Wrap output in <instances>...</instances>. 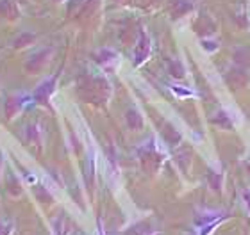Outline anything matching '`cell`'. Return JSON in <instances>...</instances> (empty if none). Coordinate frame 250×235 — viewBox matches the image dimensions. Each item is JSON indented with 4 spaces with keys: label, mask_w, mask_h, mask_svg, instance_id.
<instances>
[{
    "label": "cell",
    "mask_w": 250,
    "mask_h": 235,
    "mask_svg": "<svg viewBox=\"0 0 250 235\" xmlns=\"http://www.w3.org/2000/svg\"><path fill=\"white\" fill-rule=\"evenodd\" d=\"M77 93L88 104H105V102H109L111 94H113V88L104 75L89 73L79 78Z\"/></svg>",
    "instance_id": "1"
},
{
    "label": "cell",
    "mask_w": 250,
    "mask_h": 235,
    "mask_svg": "<svg viewBox=\"0 0 250 235\" xmlns=\"http://www.w3.org/2000/svg\"><path fill=\"white\" fill-rule=\"evenodd\" d=\"M138 153H140L145 169H157L167 159V153L156 139H148L146 143H143V146L138 150Z\"/></svg>",
    "instance_id": "2"
},
{
    "label": "cell",
    "mask_w": 250,
    "mask_h": 235,
    "mask_svg": "<svg viewBox=\"0 0 250 235\" xmlns=\"http://www.w3.org/2000/svg\"><path fill=\"white\" fill-rule=\"evenodd\" d=\"M58 78H59V73L45 78V80L31 93L32 104L42 105V107H50L52 96L56 94V91H58Z\"/></svg>",
    "instance_id": "3"
},
{
    "label": "cell",
    "mask_w": 250,
    "mask_h": 235,
    "mask_svg": "<svg viewBox=\"0 0 250 235\" xmlns=\"http://www.w3.org/2000/svg\"><path fill=\"white\" fill-rule=\"evenodd\" d=\"M32 104V96L27 93H13L9 94L4 102V112H5V118L9 121H13L16 116H20L23 112L27 105Z\"/></svg>",
    "instance_id": "4"
},
{
    "label": "cell",
    "mask_w": 250,
    "mask_h": 235,
    "mask_svg": "<svg viewBox=\"0 0 250 235\" xmlns=\"http://www.w3.org/2000/svg\"><path fill=\"white\" fill-rule=\"evenodd\" d=\"M52 54H54L52 48H42V50L34 52L25 61V66H23L25 72L29 75H38L42 73V72H45V68H47L50 59H52Z\"/></svg>",
    "instance_id": "5"
},
{
    "label": "cell",
    "mask_w": 250,
    "mask_h": 235,
    "mask_svg": "<svg viewBox=\"0 0 250 235\" xmlns=\"http://www.w3.org/2000/svg\"><path fill=\"white\" fill-rule=\"evenodd\" d=\"M152 54V39L148 37L145 31L140 32V39L136 43V48H134V54H132V63L134 66H141V64H145L148 61Z\"/></svg>",
    "instance_id": "6"
},
{
    "label": "cell",
    "mask_w": 250,
    "mask_h": 235,
    "mask_svg": "<svg viewBox=\"0 0 250 235\" xmlns=\"http://www.w3.org/2000/svg\"><path fill=\"white\" fill-rule=\"evenodd\" d=\"M95 63L99 64L104 72H115L120 64V55L113 48H102L95 54Z\"/></svg>",
    "instance_id": "7"
},
{
    "label": "cell",
    "mask_w": 250,
    "mask_h": 235,
    "mask_svg": "<svg viewBox=\"0 0 250 235\" xmlns=\"http://www.w3.org/2000/svg\"><path fill=\"white\" fill-rule=\"evenodd\" d=\"M125 123H127V127H129L130 130L140 132L145 128V116L141 114L140 109L130 107V109H127V112H125Z\"/></svg>",
    "instance_id": "8"
},
{
    "label": "cell",
    "mask_w": 250,
    "mask_h": 235,
    "mask_svg": "<svg viewBox=\"0 0 250 235\" xmlns=\"http://www.w3.org/2000/svg\"><path fill=\"white\" fill-rule=\"evenodd\" d=\"M25 139L29 145H34V146L42 148L43 141H45V132H43L42 125L40 123H31V125L25 127Z\"/></svg>",
    "instance_id": "9"
},
{
    "label": "cell",
    "mask_w": 250,
    "mask_h": 235,
    "mask_svg": "<svg viewBox=\"0 0 250 235\" xmlns=\"http://www.w3.org/2000/svg\"><path fill=\"white\" fill-rule=\"evenodd\" d=\"M213 123L216 127H220V128L230 130V128H234L238 121H236L234 114H230L229 110L222 109V110H216V112L213 114Z\"/></svg>",
    "instance_id": "10"
},
{
    "label": "cell",
    "mask_w": 250,
    "mask_h": 235,
    "mask_svg": "<svg viewBox=\"0 0 250 235\" xmlns=\"http://www.w3.org/2000/svg\"><path fill=\"white\" fill-rule=\"evenodd\" d=\"M0 16L7 20H16L20 18V7L15 0H0Z\"/></svg>",
    "instance_id": "11"
},
{
    "label": "cell",
    "mask_w": 250,
    "mask_h": 235,
    "mask_svg": "<svg viewBox=\"0 0 250 235\" xmlns=\"http://www.w3.org/2000/svg\"><path fill=\"white\" fill-rule=\"evenodd\" d=\"M7 193L11 198H20L23 194V182L13 171H9V175H7Z\"/></svg>",
    "instance_id": "12"
},
{
    "label": "cell",
    "mask_w": 250,
    "mask_h": 235,
    "mask_svg": "<svg viewBox=\"0 0 250 235\" xmlns=\"http://www.w3.org/2000/svg\"><path fill=\"white\" fill-rule=\"evenodd\" d=\"M227 82L232 86V88H243L247 84V73L245 70L241 68H232L227 72Z\"/></svg>",
    "instance_id": "13"
},
{
    "label": "cell",
    "mask_w": 250,
    "mask_h": 235,
    "mask_svg": "<svg viewBox=\"0 0 250 235\" xmlns=\"http://www.w3.org/2000/svg\"><path fill=\"white\" fill-rule=\"evenodd\" d=\"M163 137H165V141L170 143V145H179L181 143V134H179V130H175L172 125H168V123H165V127H163Z\"/></svg>",
    "instance_id": "14"
},
{
    "label": "cell",
    "mask_w": 250,
    "mask_h": 235,
    "mask_svg": "<svg viewBox=\"0 0 250 235\" xmlns=\"http://www.w3.org/2000/svg\"><path fill=\"white\" fill-rule=\"evenodd\" d=\"M34 39H36V36H34L32 32H21L20 36L13 41V47L15 48H25V47H29V45H32Z\"/></svg>",
    "instance_id": "15"
},
{
    "label": "cell",
    "mask_w": 250,
    "mask_h": 235,
    "mask_svg": "<svg viewBox=\"0 0 250 235\" xmlns=\"http://www.w3.org/2000/svg\"><path fill=\"white\" fill-rule=\"evenodd\" d=\"M168 72H170V75L173 78H177V80H183L186 77V68H184V64L181 61H172L170 66H168Z\"/></svg>",
    "instance_id": "16"
},
{
    "label": "cell",
    "mask_w": 250,
    "mask_h": 235,
    "mask_svg": "<svg viewBox=\"0 0 250 235\" xmlns=\"http://www.w3.org/2000/svg\"><path fill=\"white\" fill-rule=\"evenodd\" d=\"M170 89L177 98H193L195 96V91L184 88V86H179V84H170Z\"/></svg>",
    "instance_id": "17"
},
{
    "label": "cell",
    "mask_w": 250,
    "mask_h": 235,
    "mask_svg": "<svg viewBox=\"0 0 250 235\" xmlns=\"http://www.w3.org/2000/svg\"><path fill=\"white\" fill-rule=\"evenodd\" d=\"M234 59L240 66L247 68V66H250V50L249 48H238L234 52Z\"/></svg>",
    "instance_id": "18"
},
{
    "label": "cell",
    "mask_w": 250,
    "mask_h": 235,
    "mask_svg": "<svg viewBox=\"0 0 250 235\" xmlns=\"http://www.w3.org/2000/svg\"><path fill=\"white\" fill-rule=\"evenodd\" d=\"M193 5L188 0H175L173 2V16H183L186 15L188 11L191 9Z\"/></svg>",
    "instance_id": "19"
},
{
    "label": "cell",
    "mask_w": 250,
    "mask_h": 235,
    "mask_svg": "<svg viewBox=\"0 0 250 235\" xmlns=\"http://www.w3.org/2000/svg\"><path fill=\"white\" fill-rule=\"evenodd\" d=\"M15 234V221L9 217L0 219V235H13Z\"/></svg>",
    "instance_id": "20"
},
{
    "label": "cell",
    "mask_w": 250,
    "mask_h": 235,
    "mask_svg": "<svg viewBox=\"0 0 250 235\" xmlns=\"http://www.w3.org/2000/svg\"><path fill=\"white\" fill-rule=\"evenodd\" d=\"M208 180H209V183H211V187H213L214 191H218V189L222 187V180H224V175H222V173H216V171H211L208 175Z\"/></svg>",
    "instance_id": "21"
},
{
    "label": "cell",
    "mask_w": 250,
    "mask_h": 235,
    "mask_svg": "<svg viewBox=\"0 0 250 235\" xmlns=\"http://www.w3.org/2000/svg\"><path fill=\"white\" fill-rule=\"evenodd\" d=\"M241 201H243V207H245L247 214L250 216V189H243V191H241Z\"/></svg>",
    "instance_id": "22"
},
{
    "label": "cell",
    "mask_w": 250,
    "mask_h": 235,
    "mask_svg": "<svg viewBox=\"0 0 250 235\" xmlns=\"http://www.w3.org/2000/svg\"><path fill=\"white\" fill-rule=\"evenodd\" d=\"M97 235H107L102 228V221H99V228H97Z\"/></svg>",
    "instance_id": "23"
},
{
    "label": "cell",
    "mask_w": 250,
    "mask_h": 235,
    "mask_svg": "<svg viewBox=\"0 0 250 235\" xmlns=\"http://www.w3.org/2000/svg\"><path fill=\"white\" fill-rule=\"evenodd\" d=\"M145 235H163L161 232H148V234H145Z\"/></svg>",
    "instance_id": "24"
},
{
    "label": "cell",
    "mask_w": 250,
    "mask_h": 235,
    "mask_svg": "<svg viewBox=\"0 0 250 235\" xmlns=\"http://www.w3.org/2000/svg\"><path fill=\"white\" fill-rule=\"evenodd\" d=\"M245 166H247V171H249V175H250V161H249V162H247Z\"/></svg>",
    "instance_id": "25"
},
{
    "label": "cell",
    "mask_w": 250,
    "mask_h": 235,
    "mask_svg": "<svg viewBox=\"0 0 250 235\" xmlns=\"http://www.w3.org/2000/svg\"><path fill=\"white\" fill-rule=\"evenodd\" d=\"M56 2H64V0H56Z\"/></svg>",
    "instance_id": "26"
}]
</instances>
